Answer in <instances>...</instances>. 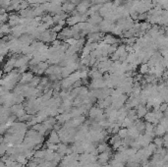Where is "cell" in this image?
<instances>
[{
    "label": "cell",
    "mask_w": 168,
    "mask_h": 167,
    "mask_svg": "<svg viewBox=\"0 0 168 167\" xmlns=\"http://www.w3.org/2000/svg\"><path fill=\"white\" fill-rule=\"evenodd\" d=\"M117 135L119 136V138L121 140L125 139V138L128 136V129L127 128H120L119 131L117 132Z\"/></svg>",
    "instance_id": "obj_17"
},
{
    "label": "cell",
    "mask_w": 168,
    "mask_h": 167,
    "mask_svg": "<svg viewBox=\"0 0 168 167\" xmlns=\"http://www.w3.org/2000/svg\"><path fill=\"white\" fill-rule=\"evenodd\" d=\"M90 88H91V89H104V88H106L105 81L103 80V78L91 80V83H90Z\"/></svg>",
    "instance_id": "obj_3"
},
{
    "label": "cell",
    "mask_w": 168,
    "mask_h": 167,
    "mask_svg": "<svg viewBox=\"0 0 168 167\" xmlns=\"http://www.w3.org/2000/svg\"><path fill=\"white\" fill-rule=\"evenodd\" d=\"M61 8H62L63 12H66V13H68V12H73L74 9L76 8V5L72 3V2H65L61 6Z\"/></svg>",
    "instance_id": "obj_11"
},
{
    "label": "cell",
    "mask_w": 168,
    "mask_h": 167,
    "mask_svg": "<svg viewBox=\"0 0 168 167\" xmlns=\"http://www.w3.org/2000/svg\"><path fill=\"white\" fill-rule=\"evenodd\" d=\"M8 149V145L5 142H2L0 144V155H3V154L6 153V150Z\"/></svg>",
    "instance_id": "obj_20"
},
{
    "label": "cell",
    "mask_w": 168,
    "mask_h": 167,
    "mask_svg": "<svg viewBox=\"0 0 168 167\" xmlns=\"http://www.w3.org/2000/svg\"><path fill=\"white\" fill-rule=\"evenodd\" d=\"M95 163V162H94ZM94 163H87V164H84L82 167H94Z\"/></svg>",
    "instance_id": "obj_25"
},
{
    "label": "cell",
    "mask_w": 168,
    "mask_h": 167,
    "mask_svg": "<svg viewBox=\"0 0 168 167\" xmlns=\"http://www.w3.org/2000/svg\"><path fill=\"white\" fill-rule=\"evenodd\" d=\"M102 42L105 44H108V45H111V44H117L119 42V40L115 38L114 35H107L105 36H103Z\"/></svg>",
    "instance_id": "obj_6"
},
{
    "label": "cell",
    "mask_w": 168,
    "mask_h": 167,
    "mask_svg": "<svg viewBox=\"0 0 168 167\" xmlns=\"http://www.w3.org/2000/svg\"><path fill=\"white\" fill-rule=\"evenodd\" d=\"M158 110L161 112H165L167 111V102H162L158 107Z\"/></svg>",
    "instance_id": "obj_23"
},
{
    "label": "cell",
    "mask_w": 168,
    "mask_h": 167,
    "mask_svg": "<svg viewBox=\"0 0 168 167\" xmlns=\"http://www.w3.org/2000/svg\"><path fill=\"white\" fill-rule=\"evenodd\" d=\"M101 167H112L109 163H107V164H105V165H102Z\"/></svg>",
    "instance_id": "obj_26"
},
{
    "label": "cell",
    "mask_w": 168,
    "mask_h": 167,
    "mask_svg": "<svg viewBox=\"0 0 168 167\" xmlns=\"http://www.w3.org/2000/svg\"><path fill=\"white\" fill-rule=\"evenodd\" d=\"M112 157V152H104L99 153L97 155V163L102 165H105L109 162V160L111 159Z\"/></svg>",
    "instance_id": "obj_1"
},
{
    "label": "cell",
    "mask_w": 168,
    "mask_h": 167,
    "mask_svg": "<svg viewBox=\"0 0 168 167\" xmlns=\"http://www.w3.org/2000/svg\"><path fill=\"white\" fill-rule=\"evenodd\" d=\"M107 148H108V145H107V144H105V142H99V145L97 148V150L98 153H101V152H106Z\"/></svg>",
    "instance_id": "obj_18"
},
{
    "label": "cell",
    "mask_w": 168,
    "mask_h": 167,
    "mask_svg": "<svg viewBox=\"0 0 168 167\" xmlns=\"http://www.w3.org/2000/svg\"><path fill=\"white\" fill-rule=\"evenodd\" d=\"M108 140H109V144H110V145H112L114 144L115 142H117V141L121 140V139H120V138H119V136L117 135V134H113V136H112V137H110Z\"/></svg>",
    "instance_id": "obj_21"
},
{
    "label": "cell",
    "mask_w": 168,
    "mask_h": 167,
    "mask_svg": "<svg viewBox=\"0 0 168 167\" xmlns=\"http://www.w3.org/2000/svg\"><path fill=\"white\" fill-rule=\"evenodd\" d=\"M153 140V144L156 145V148H159V146H163L162 137H156V136H155Z\"/></svg>",
    "instance_id": "obj_19"
},
{
    "label": "cell",
    "mask_w": 168,
    "mask_h": 167,
    "mask_svg": "<svg viewBox=\"0 0 168 167\" xmlns=\"http://www.w3.org/2000/svg\"><path fill=\"white\" fill-rule=\"evenodd\" d=\"M149 70H150V67L149 65H147V63H142L141 65H140V68H139V72L141 75H147V73H149Z\"/></svg>",
    "instance_id": "obj_14"
},
{
    "label": "cell",
    "mask_w": 168,
    "mask_h": 167,
    "mask_svg": "<svg viewBox=\"0 0 168 167\" xmlns=\"http://www.w3.org/2000/svg\"><path fill=\"white\" fill-rule=\"evenodd\" d=\"M136 141L139 142L141 148H146V146H147L151 142H153V138L146 135V134H143H143H140V136L136 139Z\"/></svg>",
    "instance_id": "obj_2"
},
{
    "label": "cell",
    "mask_w": 168,
    "mask_h": 167,
    "mask_svg": "<svg viewBox=\"0 0 168 167\" xmlns=\"http://www.w3.org/2000/svg\"><path fill=\"white\" fill-rule=\"evenodd\" d=\"M122 145V140H119V141H117V142H115L113 145H112V146H111V149H113V150H117L118 149V148L120 145Z\"/></svg>",
    "instance_id": "obj_22"
},
{
    "label": "cell",
    "mask_w": 168,
    "mask_h": 167,
    "mask_svg": "<svg viewBox=\"0 0 168 167\" xmlns=\"http://www.w3.org/2000/svg\"><path fill=\"white\" fill-rule=\"evenodd\" d=\"M11 32V28L9 24H0V38H2L4 35H9Z\"/></svg>",
    "instance_id": "obj_9"
},
{
    "label": "cell",
    "mask_w": 168,
    "mask_h": 167,
    "mask_svg": "<svg viewBox=\"0 0 168 167\" xmlns=\"http://www.w3.org/2000/svg\"><path fill=\"white\" fill-rule=\"evenodd\" d=\"M134 125V121L132 120V119H130V118H128V117H126L125 119L123 120V122H122V125H121V128H130V127H132V126Z\"/></svg>",
    "instance_id": "obj_15"
},
{
    "label": "cell",
    "mask_w": 168,
    "mask_h": 167,
    "mask_svg": "<svg viewBox=\"0 0 168 167\" xmlns=\"http://www.w3.org/2000/svg\"><path fill=\"white\" fill-rule=\"evenodd\" d=\"M166 133H167V130H165V128L159 123L156 125V127L154 128V134L156 137H162Z\"/></svg>",
    "instance_id": "obj_10"
},
{
    "label": "cell",
    "mask_w": 168,
    "mask_h": 167,
    "mask_svg": "<svg viewBox=\"0 0 168 167\" xmlns=\"http://www.w3.org/2000/svg\"><path fill=\"white\" fill-rule=\"evenodd\" d=\"M47 142H51V144H59L60 142V139H59V136H58V133L54 131V130H51L50 134L48 135V140Z\"/></svg>",
    "instance_id": "obj_7"
},
{
    "label": "cell",
    "mask_w": 168,
    "mask_h": 167,
    "mask_svg": "<svg viewBox=\"0 0 168 167\" xmlns=\"http://www.w3.org/2000/svg\"><path fill=\"white\" fill-rule=\"evenodd\" d=\"M67 149H68V146H67L66 144L59 142V144H58V149H57V150H56V152L59 153L61 156H64V155H66V154H67Z\"/></svg>",
    "instance_id": "obj_12"
},
{
    "label": "cell",
    "mask_w": 168,
    "mask_h": 167,
    "mask_svg": "<svg viewBox=\"0 0 168 167\" xmlns=\"http://www.w3.org/2000/svg\"><path fill=\"white\" fill-rule=\"evenodd\" d=\"M81 85H83V84H82V80H78L77 82H75V83L73 84V85H72V88H73V89L80 88V87H81Z\"/></svg>",
    "instance_id": "obj_24"
},
{
    "label": "cell",
    "mask_w": 168,
    "mask_h": 167,
    "mask_svg": "<svg viewBox=\"0 0 168 167\" xmlns=\"http://www.w3.org/2000/svg\"><path fill=\"white\" fill-rule=\"evenodd\" d=\"M90 6H91V3L89 1L83 0V1L79 2L77 7H76V11H77V13H79V14H86L87 10H89Z\"/></svg>",
    "instance_id": "obj_4"
},
{
    "label": "cell",
    "mask_w": 168,
    "mask_h": 167,
    "mask_svg": "<svg viewBox=\"0 0 168 167\" xmlns=\"http://www.w3.org/2000/svg\"><path fill=\"white\" fill-rule=\"evenodd\" d=\"M135 109H136V112H137L138 118H141V119L145 117V115L147 113V111H149L147 109L146 105H143V104H139Z\"/></svg>",
    "instance_id": "obj_8"
},
{
    "label": "cell",
    "mask_w": 168,
    "mask_h": 167,
    "mask_svg": "<svg viewBox=\"0 0 168 167\" xmlns=\"http://www.w3.org/2000/svg\"><path fill=\"white\" fill-rule=\"evenodd\" d=\"M34 73H31V71H27L25 73H23L21 75V79L19 81V84H23V85H28L30 83V81L33 79L34 77Z\"/></svg>",
    "instance_id": "obj_5"
},
{
    "label": "cell",
    "mask_w": 168,
    "mask_h": 167,
    "mask_svg": "<svg viewBox=\"0 0 168 167\" xmlns=\"http://www.w3.org/2000/svg\"><path fill=\"white\" fill-rule=\"evenodd\" d=\"M41 78L39 76H34L33 79H31L30 81V83L28 84V85H29V87H31V88H37L38 85V84H39V82H41Z\"/></svg>",
    "instance_id": "obj_13"
},
{
    "label": "cell",
    "mask_w": 168,
    "mask_h": 167,
    "mask_svg": "<svg viewBox=\"0 0 168 167\" xmlns=\"http://www.w3.org/2000/svg\"><path fill=\"white\" fill-rule=\"evenodd\" d=\"M44 156H45V149H38V150H35L34 157L44 159Z\"/></svg>",
    "instance_id": "obj_16"
}]
</instances>
